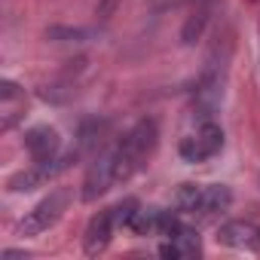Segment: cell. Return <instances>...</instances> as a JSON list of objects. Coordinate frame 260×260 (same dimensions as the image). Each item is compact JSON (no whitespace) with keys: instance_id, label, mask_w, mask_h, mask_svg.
I'll return each mask as SVG.
<instances>
[{"instance_id":"1","label":"cell","mask_w":260,"mask_h":260,"mask_svg":"<svg viewBox=\"0 0 260 260\" xmlns=\"http://www.w3.org/2000/svg\"><path fill=\"white\" fill-rule=\"evenodd\" d=\"M156 144H159V125H156V119H138L116 144L104 147V156L110 162L113 181L122 184V181L132 178L135 172H141L144 162L153 156Z\"/></svg>"},{"instance_id":"2","label":"cell","mask_w":260,"mask_h":260,"mask_svg":"<svg viewBox=\"0 0 260 260\" xmlns=\"http://www.w3.org/2000/svg\"><path fill=\"white\" fill-rule=\"evenodd\" d=\"M233 205V190L223 184H184L175 196V208L178 214H190L196 220H214L217 214H223Z\"/></svg>"},{"instance_id":"3","label":"cell","mask_w":260,"mask_h":260,"mask_svg":"<svg viewBox=\"0 0 260 260\" xmlns=\"http://www.w3.org/2000/svg\"><path fill=\"white\" fill-rule=\"evenodd\" d=\"M83 156H86V153H83L80 147H71L68 153H58L55 159H46V162H34L31 169H25V172L13 175V178L7 181V190H10V193H28V190L46 187V184H49V181H55L61 172H68L71 166H77Z\"/></svg>"},{"instance_id":"4","label":"cell","mask_w":260,"mask_h":260,"mask_svg":"<svg viewBox=\"0 0 260 260\" xmlns=\"http://www.w3.org/2000/svg\"><path fill=\"white\" fill-rule=\"evenodd\" d=\"M71 190L68 187H55L49 196H43L19 223H16V236H40V233H46L49 226H55L58 220H61V214L68 211V205H71Z\"/></svg>"},{"instance_id":"5","label":"cell","mask_w":260,"mask_h":260,"mask_svg":"<svg viewBox=\"0 0 260 260\" xmlns=\"http://www.w3.org/2000/svg\"><path fill=\"white\" fill-rule=\"evenodd\" d=\"M220 150H223V128L214 119H202L196 125V132H190L178 147L184 162H205V159L217 156Z\"/></svg>"},{"instance_id":"6","label":"cell","mask_w":260,"mask_h":260,"mask_svg":"<svg viewBox=\"0 0 260 260\" xmlns=\"http://www.w3.org/2000/svg\"><path fill=\"white\" fill-rule=\"evenodd\" d=\"M113 230H116L113 211H110V208L98 211V214H95V217L86 223V233H83V251H86L89 257L101 254V251L110 245V236H113Z\"/></svg>"},{"instance_id":"7","label":"cell","mask_w":260,"mask_h":260,"mask_svg":"<svg viewBox=\"0 0 260 260\" xmlns=\"http://www.w3.org/2000/svg\"><path fill=\"white\" fill-rule=\"evenodd\" d=\"M202 254V242L199 233L190 230L187 223H181L172 236H166V242L159 245V257L166 260H181V257H199Z\"/></svg>"},{"instance_id":"8","label":"cell","mask_w":260,"mask_h":260,"mask_svg":"<svg viewBox=\"0 0 260 260\" xmlns=\"http://www.w3.org/2000/svg\"><path fill=\"white\" fill-rule=\"evenodd\" d=\"M25 147L31 153L34 162H46V159H55L58 156V147H61V138L52 125H34L25 132Z\"/></svg>"},{"instance_id":"9","label":"cell","mask_w":260,"mask_h":260,"mask_svg":"<svg viewBox=\"0 0 260 260\" xmlns=\"http://www.w3.org/2000/svg\"><path fill=\"white\" fill-rule=\"evenodd\" d=\"M217 242L226 248H239V251H257L260 248V230L251 220H230L217 230Z\"/></svg>"},{"instance_id":"10","label":"cell","mask_w":260,"mask_h":260,"mask_svg":"<svg viewBox=\"0 0 260 260\" xmlns=\"http://www.w3.org/2000/svg\"><path fill=\"white\" fill-rule=\"evenodd\" d=\"M25 113V89L16 86L13 80L0 83V132H10V128L22 119Z\"/></svg>"},{"instance_id":"11","label":"cell","mask_w":260,"mask_h":260,"mask_svg":"<svg viewBox=\"0 0 260 260\" xmlns=\"http://www.w3.org/2000/svg\"><path fill=\"white\" fill-rule=\"evenodd\" d=\"M217 4L220 0H193V10H190V16H187V22H184V28H181V43H196L202 34H205V28H208V22H211V16H214V10H217Z\"/></svg>"},{"instance_id":"12","label":"cell","mask_w":260,"mask_h":260,"mask_svg":"<svg viewBox=\"0 0 260 260\" xmlns=\"http://www.w3.org/2000/svg\"><path fill=\"white\" fill-rule=\"evenodd\" d=\"M113 220H116V226H132V220H135V214L141 211V202L135 199V196H125V199H119L113 208Z\"/></svg>"},{"instance_id":"13","label":"cell","mask_w":260,"mask_h":260,"mask_svg":"<svg viewBox=\"0 0 260 260\" xmlns=\"http://www.w3.org/2000/svg\"><path fill=\"white\" fill-rule=\"evenodd\" d=\"M122 4V0H98V7H95V16L98 19H110L116 13V7Z\"/></svg>"}]
</instances>
